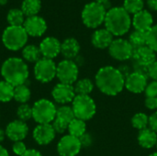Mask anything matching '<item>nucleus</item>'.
I'll return each instance as SVG.
<instances>
[{"instance_id": "obj_42", "label": "nucleus", "mask_w": 157, "mask_h": 156, "mask_svg": "<svg viewBox=\"0 0 157 156\" xmlns=\"http://www.w3.org/2000/svg\"><path fill=\"white\" fill-rule=\"evenodd\" d=\"M149 127L157 133V111L149 117Z\"/></svg>"}, {"instance_id": "obj_20", "label": "nucleus", "mask_w": 157, "mask_h": 156, "mask_svg": "<svg viewBox=\"0 0 157 156\" xmlns=\"http://www.w3.org/2000/svg\"><path fill=\"white\" fill-rule=\"evenodd\" d=\"M113 41V35L107 29H98L94 31L91 37V42L98 49L109 48Z\"/></svg>"}, {"instance_id": "obj_50", "label": "nucleus", "mask_w": 157, "mask_h": 156, "mask_svg": "<svg viewBox=\"0 0 157 156\" xmlns=\"http://www.w3.org/2000/svg\"><path fill=\"white\" fill-rule=\"evenodd\" d=\"M156 147H157V143H156Z\"/></svg>"}, {"instance_id": "obj_3", "label": "nucleus", "mask_w": 157, "mask_h": 156, "mask_svg": "<svg viewBox=\"0 0 157 156\" xmlns=\"http://www.w3.org/2000/svg\"><path fill=\"white\" fill-rule=\"evenodd\" d=\"M104 24L105 29H107L113 36L121 37L130 30L132 17L123 7L114 6L107 10Z\"/></svg>"}, {"instance_id": "obj_16", "label": "nucleus", "mask_w": 157, "mask_h": 156, "mask_svg": "<svg viewBox=\"0 0 157 156\" xmlns=\"http://www.w3.org/2000/svg\"><path fill=\"white\" fill-rule=\"evenodd\" d=\"M55 131L52 125L50 124H38L33 130V139L40 145H47L51 143L55 138Z\"/></svg>"}, {"instance_id": "obj_11", "label": "nucleus", "mask_w": 157, "mask_h": 156, "mask_svg": "<svg viewBox=\"0 0 157 156\" xmlns=\"http://www.w3.org/2000/svg\"><path fill=\"white\" fill-rule=\"evenodd\" d=\"M82 148L78 138L70 134L63 136L58 143L57 152L60 156H76Z\"/></svg>"}, {"instance_id": "obj_8", "label": "nucleus", "mask_w": 157, "mask_h": 156, "mask_svg": "<svg viewBox=\"0 0 157 156\" xmlns=\"http://www.w3.org/2000/svg\"><path fill=\"white\" fill-rule=\"evenodd\" d=\"M57 65L52 59L40 58L34 66L35 78L41 83H49L56 76Z\"/></svg>"}, {"instance_id": "obj_41", "label": "nucleus", "mask_w": 157, "mask_h": 156, "mask_svg": "<svg viewBox=\"0 0 157 156\" xmlns=\"http://www.w3.org/2000/svg\"><path fill=\"white\" fill-rule=\"evenodd\" d=\"M145 107L148 109L155 110L157 108V97H146Z\"/></svg>"}, {"instance_id": "obj_38", "label": "nucleus", "mask_w": 157, "mask_h": 156, "mask_svg": "<svg viewBox=\"0 0 157 156\" xmlns=\"http://www.w3.org/2000/svg\"><path fill=\"white\" fill-rule=\"evenodd\" d=\"M12 150H13V152H14V154L16 155L22 156L26 153V151L28 149H27L25 143L22 141H20V142H15L14 143V144L12 146Z\"/></svg>"}, {"instance_id": "obj_44", "label": "nucleus", "mask_w": 157, "mask_h": 156, "mask_svg": "<svg viewBox=\"0 0 157 156\" xmlns=\"http://www.w3.org/2000/svg\"><path fill=\"white\" fill-rule=\"evenodd\" d=\"M146 3L151 10L157 12V0H147Z\"/></svg>"}, {"instance_id": "obj_15", "label": "nucleus", "mask_w": 157, "mask_h": 156, "mask_svg": "<svg viewBox=\"0 0 157 156\" xmlns=\"http://www.w3.org/2000/svg\"><path fill=\"white\" fill-rule=\"evenodd\" d=\"M156 52L147 45L134 49L132 58L136 64L143 68H148L154 62L156 61Z\"/></svg>"}, {"instance_id": "obj_49", "label": "nucleus", "mask_w": 157, "mask_h": 156, "mask_svg": "<svg viewBox=\"0 0 157 156\" xmlns=\"http://www.w3.org/2000/svg\"><path fill=\"white\" fill-rule=\"evenodd\" d=\"M149 156H157V152L156 153H154V154H150Z\"/></svg>"}, {"instance_id": "obj_9", "label": "nucleus", "mask_w": 157, "mask_h": 156, "mask_svg": "<svg viewBox=\"0 0 157 156\" xmlns=\"http://www.w3.org/2000/svg\"><path fill=\"white\" fill-rule=\"evenodd\" d=\"M78 66L73 60H63L57 65L56 76L60 83L73 85L78 78Z\"/></svg>"}, {"instance_id": "obj_40", "label": "nucleus", "mask_w": 157, "mask_h": 156, "mask_svg": "<svg viewBox=\"0 0 157 156\" xmlns=\"http://www.w3.org/2000/svg\"><path fill=\"white\" fill-rule=\"evenodd\" d=\"M79 141L81 143L82 147L86 148V147H89L92 144V137H91L90 134H88L86 132L79 138Z\"/></svg>"}, {"instance_id": "obj_35", "label": "nucleus", "mask_w": 157, "mask_h": 156, "mask_svg": "<svg viewBox=\"0 0 157 156\" xmlns=\"http://www.w3.org/2000/svg\"><path fill=\"white\" fill-rule=\"evenodd\" d=\"M146 45L150 47L153 51L157 52V24L154 25L147 31Z\"/></svg>"}, {"instance_id": "obj_45", "label": "nucleus", "mask_w": 157, "mask_h": 156, "mask_svg": "<svg viewBox=\"0 0 157 156\" xmlns=\"http://www.w3.org/2000/svg\"><path fill=\"white\" fill-rule=\"evenodd\" d=\"M0 156H9L8 152L2 145H0Z\"/></svg>"}, {"instance_id": "obj_21", "label": "nucleus", "mask_w": 157, "mask_h": 156, "mask_svg": "<svg viewBox=\"0 0 157 156\" xmlns=\"http://www.w3.org/2000/svg\"><path fill=\"white\" fill-rule=\"evenodd\" d=\"M80 51V44L75 38H67L61 43V53L66 60H73Z\"/></svg>"}, {"instance_id": "obj_23", "label": "nucleus", "mask_w": 157, "mask_h": 156, "mask_svg": "<svg viewBox=\"0 0 157 156\" xmlns=\"http://www.w3.org/2000/svg\"><path fill=\"white\" fill-rule=\"evenodd\" d=\"M41 8L40 0H23L21 4V10L25 17H29L33 16H38Z\"/></svg>"}, {"instance_id": "obj_19", "label": "nucleus", "mask_w": 157, "mask_h": 156, "mask_svg": "<svg viewBox=\"0 0 157 156\" xmlns=\"http://www.w3.org/2000/svg\"><path fill=\"white\" fill-rule=\"evenodd\" d=\"M132 25L136 30L147 32L154 26L153 15L148 10L144 9L133 15L132 18Z\"/></svg>"}, {"instance_id": "obj_26", "label": "nucleus", "mask_w": 157, "mask_h": 156, "mask_svg": "<svg viewBox=\"0 0 157 156\" xmlns=\"http://www.w3.org/2000/svg\"><path fill=\"white\" fill-rule=\"evenodd\" d=\"M25 15L21 9L18 8H12L8 11L6 15V20L9 26H16L20 27L23 26L25 22Z\"/></svg>"}, {"instance_id": "obj_34", "label": "nucleus", "mask_w": 157, "mask_h": 156, "mask_svg": "<svg viewBox=\"0 0 157 156\" xmlns=\"http://www.w3.org/2000/svg\"><path fill=\"white\" fill-rule=\"evenodd\" d=\"M17 115L19 120L26 122L32 118V107L28 104H21L17 108Z\"/></svg>"}, {"instance_id": "obj_17", "label": "nucleus", "mask_w": 157, "mask_h": 156, "mask_svg": "<svg viewBox=\"0 0 157 156\" xmlns=\"http://www.w3.org/2000/svg\"><path fill=\"white\" fill-rule=\"evenodd\" d=\"M6 137L15 142H20L23 141L29 132V128L26 124V122L21 121L19 120L11 121L6 129Z\"/></svg>"}, {"instance_id": "obj_46", "label": "nucleus", "mask_w": 157, "mask_h": 156, "mask_svg": "<svg viewBox=\"0 0 157 156\" xmlns=\"http://www.w3.org/2000/svg\"><path fill=\"white\" fill-rule=\"evenodd\" d=\"M5 136H6V132H5L2 129H0V143L4 141Z\"/></svg>"}, {"instance_id": "obj_4", "label": "nucleus", "mask_w": 157, "mask_h": 156, "mask_svg": "<svg viewBox=\"0 0 157 156\" xmlns=\"http://www.w3.org/2000/svg\"><path fill=\"white\" fill-rule=\"evenodd\" d=\"M107 14L106 6L96 1L87 3L81 13L82 21L89 29H97L104 23Z\"/></svg>"}, {"instance_id": "obj_5", "label": "nucleus", "mask_w": 157, "mask_h": 156, "mask_svg": "<svg viewBox=\"0 0 157 156\" xmlns=\"http://www.w3.org/2000/svg\"><path fill=\"white\" fill-rule=\"evenodd\" d=\"M29 35L23 26H8L2 34V41L5 47L10 51L23 49L28 41Z\"/></svg>"}, {"instance_id": "obj_36", "label": "nucleus", "mask_w": 157, "mask_h": 156, "mask_svg": "<svg viewBox=\"0 0 157 156\" xmlns=\"http://www.w3.org/2000/svg\"><path fill=\"white\" fill-rule=\"evenodd\" d=\"M144 92L146 97H157V81L153 80L152 82L147 84Z\"/></svg>"}, {"instance_id": "obj_27", "label": "nucleus", "mask_w": 157, "mask_h": 156, "mask_svg": "<svg viewBox=\"0 0 157 156\" xmlns=\"http://www.w3.org/2000/svg\"><path fill=\"white\" fill-rule=\"evenodd\" d=\"M75 92L76 95L80 96H89V94L93 91L94 85L93 82L90 79L84 78L81 80H78L74 86Z\"/></svg>"}, {"instance_id": "obj_39", "label": "nucleus", "mask_w": 157, "mask_h": 156, "mask_svg": "<svg viewBox=\"0 0 157 156\" xmlns=\"http://www.w3.org/2000/svg\"><path fill=\"white\" fill-rule=\"evenodd\" d=\"M147 74L153 80L157 81V60L147 68Z\"/></svg>"}, {"instance_id": "obj_1", "label": "nucleus", "mask_w": 157, "mask_h": 156, "mask_svg": "<svg viewBox=\"0 0 157 156\" xmlns=\"http://www.w3.org/2000/svg\"><path fill=\"white\" fill-rule=\"evenodd\" d=\"M98 89L107 96H117L125 86V77L119 68L108 65L101 67L95 77Z\"/></svg>"}, {"instance_id": "obj_14", "label": "nucleus", "mask_w": 157, "mask_h": 156, "mask_svg": "<svg viewBox=\"0 0 157 156\" xmlns=\"http://www.w3.org/2000/svg\"><path fill=\"white\" fill-rule=\"evenodd\" d=\"M52 96L55 102L59 104H67L73 102L76 94L75 92L73 85L59 83L53 87L52 91Z\"/></svg>"}, {"instance_id": "obj_12", "label": "nucleus", "mask_w": 157, "mask_h": 156, "mask_svg": "<svg viewBox=\"0 0 157 156\" xmlns=\"http://www.w3.org/2000/svg\"><path fill=\"white\" fill-rule=\"evenodd\" d=\"M147 84L146 74L139 71H134L125 77V87L130 92L134 94H140L144 92Z\"/></svg>"}, {"instance_id": "obj_25", "label": "nucleus", "mask_w": 157, "mask_h": 156, "mask_svg": "<svg viewBox=\"0 0 157 156\" xmlns=\"http://www.w3.org/2000/svg\"><path fill=\"white\" fill-rule=\"evenodd\" d=\"M68 131L70 135L79 139L82 135H84L86 132V121L76 118L74 119L68 125Z\"/></svg>"}, {"instance_id": "obj_28", "label": "nucleus", "mask_w": 157, "mask_h": 156, "mask_svg": "<svg viewBox=\"0 0 157 156\" xmlns=\"http://www.w3.org/2000/svg\"><path fill=\"white\" fill-rule=\"evenodd\" d=\"M146 38L147 32L134 29L129 37V42L132 44L133 49H137L146 45Z\"/></svg>"}, {"instance_id": "obj_32", "label": "nucleus", "mask_w": 157, "mask_h": 156, "mask_svg": "<svg viewBox=\"0 0 157 156\" xmlns=\"http://www.w3.org/2000/svg\"><path fill=\"white\" fill-rule=\"evenodd\" d=\"M144 0H124L123 8L130 15H135L136 13L144 10Z\"/></svg>"}, {"instance_id": "obj_6", "label": "nucleus", "mask_w": 157, "mask_h": 156, "mask_svg": "<svg viewBox=\"0 0 157 156\" xmlns=\"http://www.w3.org/2000/svg\"><path fill=\"white\" fill-rule=\"evenodd\" d=\"M72 108L75 118L84 121L91 120L95 116L97 110L96 103L91 97L80 95H76L74 98Z\"/></svg>"}, {"instance_id": "obj_48", "label": "nucleus", "mask_w": 157, "mask_h": 156, "mask_svg": "<svg viewBox=\"0 0 157 156\" xmlns=\"http://www.w3.org/2000/svg\"><path fill=\"white\" fill-rule=\"evenodd\" d=\"M8 0H0V6H5Z\"/></svg>"}, {"instance_id": "obj_29", "label": "nucleus", "mask_w": 157, "mask_h": 156, "mask_svg": "<svg viewBox=\"0 0 157 156\" xmlns=\"http://www.w3.org/2000/svg\"><path fill=\"white\" fill-rule=\"evenodd\" d=\"M30 90L26 85H20L14 88V99L20 104H26L30 98Z\"/></svg>"}, {"instance_id": "obj_24", "label": "nucleus", "mask_w": 157, "mask_h": 156, "mask_svg": "<svg viewBox=\"0 0 157 156\" xmlns=\"http://www.w3.org/2000/svg\"><path fill=\"white\" fill-rule=\"evenodd\" d=\"M22 56L25 61L29 63H37L41 56L40 48L33 44L26 45L22 50Z\"/></svg>"}, {"instance_id": "obj_31", "label": "nucleus", "mask_w": 157, "mask_h": 156, "mask_svg": "<svg viewBox=\"0 0 157 156\" xmlns=\"http://www.w3.org/2000/svg\"><path fill=\"white\" fill-rule=\"evenodd\" d=\"M55 119L61 120L66 122L69 125V123L74 119H75V113H74V110H73L72 107L64 105V106H62V107L57 108L56 118Z\"/></svg>"}, {"instance_id": "obj_47", "label": "nucleus", "mask_w": 157, "mask_h": 156, "mask_svg": "<svg viewBox=\"0 0 157 156\" xmlns=\"http://www.w3.org/2000/svg\"><path fill=\"white\" fill-rule=\"evenodd\" d=\"M94 1H96V2H98V3H99V4H102V5H106L109 0H94Z\"/></svg>"}, {"instance_id": "obj_37", "label": "nucleus", "mask_w": 157, "mask_h": 156, "mask_svg": "<svg viewBox=\"0 0 157 156\" xmlns=\"http://www.w3.org/2000/svg\"><path fill=\"white\" fill-rule=\"evenodd\" d=\"M52 127L56 133H63L66 130H68V124L61 120L55 119L52 121Z\"/></svg>"}, {"instance_id": "obj_7", "label": "nucleus", "mask_w": 157, "mask_h": 156, "mask_svg": "<svg viewBox=\"0 0 157 156\" xmlns=\"http://www.w3.org/2000/svg\"><path fill=\"white\" fill-rule=\"evenodd\" d=\"M57 108L48 99H40L32 107V118L39 124H50L56 118Z\"/></svg>"}, {"instance_id": "obj_10", "label": "nucleus", "mask_w": 157, "mask_h": 156, "mask_svg": "<svg viewBox=\"0 0 157 156\" xmlns=\"http://www.w3.org/2000/svg\"><path fill=\"white\" fill-rule=\"evenodd\" d=\"M133 47L125 39H116L113 40L109 47V52L112 58L118 61H126L132 58Z\"/></svg>"}, {"instance_id": "obj_22", "label": "nucleus", "mask_w": 157, "mask_h": 156, "mask_svg": "<svg viewBox=\"0 0 157 156\" xmlns=\"http://www.w3.org/2000/svg\"><path fill=\"white\" fill-rule=\"evenodd\" d=\"M138 143L144 149H151L157 143V133L150 128L140 131L138 134Z\"/></svg>"}, {"instance_id": "obj_18", "label": "nucleus", "mask_w": 157, "mask_h": 156, "mask_svg": "<svg viewBox=\"0 0 157 156\" xmlns=\"http://www.w3.org/2000/svg\"><path fill=\"white\" fill-rule=\"evenodd\" d=\"M41 56L47 59H53L61 53V42L54 37L43 39L39 46Z\"/></svg>"}, {"instance_id": "obj_30", "label": "nucleus", "mask_w": 157, "mask_h": 156, "mask_svg": "<svg viewBox=\"0 0 157 156\" xmlns=\"http://www.w3.org/2000/svg\"><path fill=\"white\" fill-rule=\"evenodd\" d=\"M14 88L15 86L6 81H0V102H9L11 99H13Z\"/></svg>"}, {"instance_id": "obj_33", "label": "nucleus", "mask_w": 157, "mask_h": 156, "mask_svg": "<svg viewBox=\"0 0 157 156\" xmlns=\"http://www.w3.org/2000/svg\"><path fill=\"white\" fill-rule=\"evenodd\" d=\"M132 124L133 128L138 129L140 131L147 129V127L149 126V117L142 112L136 113L132 119Z\"/></svg>"}, {"instance_id": "obj_13", "label": "nucleus", "mask_w": 157, "mask_h": 156, "mask_svg": "<svg viewBox=\"0 0 157 156\" xmlns=\"http://www.w3.org/2000/svg\"><path fill=\"white\" fill-rule=\"evenodd\" d=\"M23 28L29 36L40 37L47 30V23L43 17L40 16H33L26 17Z\"/></svg>"}, {"instance_id": "obj_43", "label": "nucleus", "mask_w": 157, "mask_h": 156, "mask_svg": "<svg viewBox=\"0 0 157 156\" xmlns=\"http://www.w3.org/2000/svg\"><path fill=\"white\" fill-rule=\"evenodd\" d=\"M22 156H42L41 154L35 149H28Z\"/></svg>"}, {"instance_id": "obj_2", "label": "nucleus", "mask_w": 157, "mask_h": 156, "mask_svg": "<svg viewBox=\"0 0 157 156\" xmlns=\"http://www.w3.org/2000/svg\"><path fill=\"white\" fill-rule=\"evenodd\" d=\"M1 74L5 81L13 86L25 85L29 77V68L21 58L11 57L6 59L1 67Z\"/></svg>"}]
</instances>
